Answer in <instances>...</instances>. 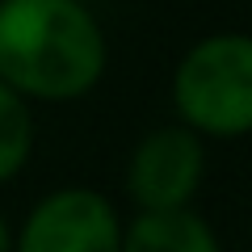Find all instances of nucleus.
<instances>
[{"mask_svg":"<svg viewBox=\"0 0 252 252\" xmlns=\"http://www.w3.org/2000/svg\"><path fill=\"white\" fill-rule=\"evenodd\" d=\"M109 72V34L84 0H0V80L30 105L84 101Z\"/></svg>","mask_w":252,"mask_h":252,"instance_id":"obj_1","label":"nucleus"},{"mask_svg":"<svg viewBox=\"0 0 252 252\" xmlns=\"http://www.w3.org/2000/svg\"><path fill=\"white\" fill-rule=\"evenodd\" d=\"M34 105L0 80V185H9L26 172L30 156H34Z\"/></svg>","mask_w":252,"mask_h":252,"instance_id":"obj_6","label":"nucleus"},{"mask_svg":"<svg viewBox=\"0 0 252 252\" xmlns=\"http://www.w3.org/2000/svg\"><path fill=\"white\" fill-rule=\"evenodd\" d=\"M0 252H13V223L0 215Z\"/></svg>","mask_w":252,"mask_h":252,"instance_id":"obj_7","label":"nucleus"},{"mask_svg":"<svg viewBox=\"0 0 252 252\" xmlns=\"http://www.w3.org/2000/svg\"><path fill=\"white\" fill-rule=\"evenodd\" d=\"M122 210L93 185H59L30 202L13 227V252H118Z\"/></svg>","mask_w":252,"mask_h":252,"instance_id":"obj_3","label":"nucleus"},{"mask_svg":"<svg viewBox=\"0 0 252 252\" xmlns=\"http://www.w3.org/2000/svg\"><path fill=\"white\" fill-rule=\"evenodd\" d=\"M118 252H223V240L193 206L135 210V219L122 223Z\"/></svg>","mask_w":252,"mask_h":252,"instance_id":"obj_5","label":"nucleus"},{"mask_svg":"<svg viewBox=\"0 0 252 252\" xmlns=\"http://www.w3.org/2000/svg\"><path fill=\"white\" fill-rule=\"evenodd\" d=\"M172 122L193 135L235 143L252 130V38L244 30H215L181 51L168 76Z\"/></svg>","mask_w":252,"mask_h":252,"instance_id":"obj_2","label":"nucleus"},{"mask_svg":"<svg viewBox=\"0 0 252 252\" xmlns=\"http://www.w3.org/2000/svg\"><path fill=\"white\" fill-rule=\"evenodd\" d=\"M206 181V139L181 122H164L139 135L126 156L122 193L135 210H181L193 206Z\"/></svg>","mask_w":252,"mask_h":252,"instance_id":"obj_4","label":"nucleus"}]
</instances>
